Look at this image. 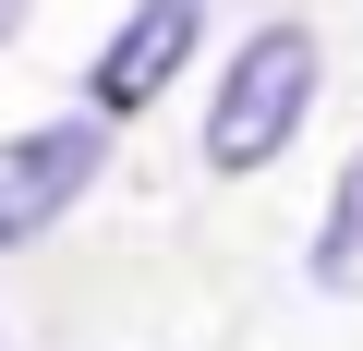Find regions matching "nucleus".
I'll return each mask as SVG.
<instances>
[{
  "instance_id": "nucleus-1",
  "label": "nucleus",
  "mask_w": 363,
  "mask_h": 351,
  "mask_svg": "<svg viewBox=\"0 0 363 351\" xmlns=\"http://www.w3.org/2000/svg\"><path fill=\"white\" fill-rule=\"evenodd\" d=\"M303 109H315V37L303 25H255L230 49L218 97H206V169L218 182H255V169L303 133Z\"/></svg>"
},
{
  "instance_id": "nucleus-2",
  "label": "nucleus",
  "mask_w": 363,
  "mask_h": 351,
  "mask_svg": "<svg viewBox=\"0 0 363 351\" xmlns=\"http://www.w3.org/2000/svg\"><path fill=\"white\" fill-rule=\"evenodd\" d=\"M97 157H109V133L97 121H37V133H0V255L13 243H37L85 182H97Z\"/></svg>"
},
{
  "instance_id": "nucleus-3",
  "label": "nucleus",
  "mask_w": 363,
  "mask_h": 351,
  "mask_svg": "<svg viewBox=\"0 0 363 351\" xmlns=\"http://www.w3.org/2000/svg\"><path fill=\"white\" fill-rule=\"evenodd\" d=\"M194 37H206V0H133V13L109 25V49H97V109H145L182 61H194Z\"/></svg>"
},
{
  "instance_id": "nucleus-4",
  "label": "nucleus",
  "mask_w": 363,
  "mask_h": 351,
  "mask_svg": "<svg viewBox=\"0 0 363 351\" xmlns=\"http://www.w3.org/2000/svg\"><path fill=\"white\" fill-rule=\"evenodd\" d=\"M315 291L363 303V157L339 169V194H327V218H315Z\"/></svg>"
},
{
  "instance_id": "nucleus-5",
  "label": "nucleus",
  "mask_w": 363,
  "mask_h": 351,
  "mask_svg": "<svg viewBox=\"0 0 363 351\" xmlns=\"http://www.w3.org/2000/svg\"><path fill=\"white\" fill-rule=\"evenodd\" d=\"M13 13H25V0H0V37H13Z\"/></svg>"
}]
</instances>
